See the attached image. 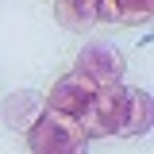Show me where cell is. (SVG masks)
<instances>
[{"mask_svg": "<svg viewBox=\"0 0 154 154\" xmlns=\"http://www.w3.org/2000/svg\"><path fill=\"white\" fill-rule=\"evenodd\" d=\"M27 146L35 154H81L89 150V135L81 131L77 116L42 108V116L27 127Z\"/></svg>", "mask_w": 154, "mask_h": 154, "instance_id": "cell-1", "label": "cell"}, {"mask_svg": "<svg viewBox=\"0 0 154 154\" xmlns=\"http://www.w3.org/2000/svg\"><path fill=\"white\" fill-rule=\"evenodd\" d=\"M154 0H96V19H112V23H150Z\"/></svg>", "mask_w": 154, "mask_h": 154, "instance_id": "cell-6", "label": "cell"}, {"mask_svg": "<svg viewBox=\"0 0 154 154\" xmlns=\"http://www.w3.org/2000/svg\"><path fill=\"white\" fill-rule=\"evenodd\" d=\"M127 85L123 81H112V85H100L89 100V108L77 116L81 131L89 139H112V135H123V123H127Z\"/></svg>", "mask_w": 154, "mask_h": 154, "instance_id": "cell-2", "label": "cell"}, {"mask_svg": "<svg viewBox=\"0 0 154 154\" xmlns=\"http://www.w3.org/2000/svg\"><path fill=\"white\" fill-rule=\"evenodd\" d=\"M123 54L108 46V42H93V46H85L73 62V73L85 77V81H93L96 89L100 85H112V81H123Z\"/></svg>", "mask_w": 154, "mask_h": 154, "instance_id": "cell-3", "label": "cell"}, {"mask_svg": "<svg viewBox=\"0 0 154 154\" xmlns=\"http://www.w3.org/2000/svg\"><path fill=\"white\" fill-rule=\"evenodd\" d=\"M54 16L66 31H85L96 23V0H54Z\"/></svg>", "mask_w": 154, "mask_h": 154, "instance_id": "cell-7", "label": "cell"}, {"mask_svg": "<svg viewBox=\"0 0 154 154\" xmlns=\"http://www.w3.org/2000/svg\"><path fill=\"white\" fill-rule=\"evenodd\" d=\"M150 93L146 89H131L127 93V123H123V135H131V139H139V135L150 131Z\"/></svg>", "mask_w": 154, "mask_h": 154, "instance_id": "cell-8", "label": "cell"}, {"mask_svg": "<svg viewBox=\"0 0 154 154\" xmlns=\"http://www.w3.org/2000/svg\"><path fill=\"white\" fill-rule=\"evenodd\" d=\"M42 108H46V96H42V93H35V89H16V93L4 100L0 116H4V123H8L12 131L27 135V127L42 116Z\"/></svg>", "mask_w": 154, "mask_h": 154, "instance_id": "cell-5", "label": "cell"}, {"mask_svg": "<svg viewBox=\"0 0 154 154\" xmlns=\"http://www.w3.org/2000/svg\"><path fill=\"white\" fill-rule=\"evenodd\" d=\"M93 93H96V85L85 81V77H77V73L58 77L54 89L46 93V108H58V112H66V116H81L85 108H89Z\"/></svg>", "mask_w": 154, "mask_h": 154, "instance_id": "cell-4", "label": "cell"}]
</instances>
